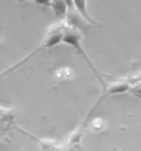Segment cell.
Masks as SVG:
<instances>
[{"label": "cell", "instance_id": "obj_1", "mask_svg": "<svg viewBox=\"0 0 141 151\" xmlns=\"http://www.w3.org/2000/svg\"><path fill=\"white\" fill-rule=\"evenodd\" d=\"M82 39H84V33L81 32V29L74 28V26H67V28L64 29V32H63L62 43H63V44H66V45H70V47H73V48L75 50V51L78 52L79 55L82 56L84 59L86 60L88 66H89V68L92 69V72H93L94 74L97 76V80L100 81L102 87L104 88V87L107 85V84L104 83V80H103L102 74H100V72L97 70V68H96V66L93 65L92 59H90L89 56H88V54H86L85 50L82 48Z\"/></svg>", "mask_w": 141, "mask_h": 151}, {"label": "cell", "instance_id": "obj_2", "mask_svg": "<svg viewBox=\"0 0 141 151\" xmlns=\"http://www.w3.org/2000/svg\"><path fill=\"white\" fill-rule=\"evenodd\" d=\"M132 89V84L126 80H117L111 84H107L106 87L103 88V93L100 96V99H104V98H108V96H114V95H122V93H126Z\"/></svg>", "mask_w": 141, "mask_h": 151}, {"label": "cell", "instance_id": "obj_3", "mask_svg": "<svg viewBox=\"0 0 141 151\" xmlns=\"http://www.w3.org/2000/svg\"><path fill=\"white\" fill-rule=\"evenodd\" d=\"M102 103V99L99 98V100L96 102V104H94L93 107L90 109L89 111H88V114H86V117H85V119L82 121V124L79 125V127H77L74 129V132L71 133L70 136H69V139H67V142H69V144H70V147H74L77 143H79L81 140H82V136H84V133H85V129H86V125H88V122H89V118H90V115L93 114V111L97 109V106Z\"/></svg>", "mask_w": 141, "mask_h": 151}, {"label": "cell", "instance_id": "obj_4", "mask_svg": "<svg viewBox=\"0 0 141 151\" xmlns=\"http://www.w3.org/2000/svg\"><path fill=\"white\" fill-rule=\"evenodd\" d=\"M73 6L78 11V14L82 17L90 25V26H103V24H100L99 21L93 19L90 14L88 12V7H86V0H73Z\"/></svg>", "mask_w": 141, "mask_h": 151}, {"label": "cell", "instance_id": "obj_5", "mask_svg": "<svg viewBox=\"0 0 141 151\" xmlns=\"http://www.w3.org/2000/svg\"><path fill=\"white\" fill-rule=\"evenodd\" d=\"M49 7L52 8V12H54L56 21H63L66 18V14L69 11V6H67L66 0H51Z\"/></svg>", "mask_w": 141, "mask_h": 151}, {"label": "cell", "instance_id": "obj_6", "mask_svg": "<svg viewBox=\"0 0 141 151\" xmlns=\"http://www.w3.org/2000/svg\"><path fill=\"white\" fill-rule=\"evenodd\" d=\"M39 51H40V48H37V50H34V51L31 52L30 55H28V56H25L24 59H21V60H19V62H16V63H15V65H14V66H11V68H8V69H6V70H4V72H1V73H0V78H1V77H4V76H6V74H8V73H11V72H14V70H15V69H18V68H19V66H21V65H24V63H25V62H28V60H29V59H30L31 56H34V55H36V54H37V52H39Z\"/></svg>", "mask_w": 141, "mask_h": 151}, {"label": "cell", "instance_id": "obj_7", "mask_svg": "<svg viewBox=\"0 0 141 151\" xmlns=\"http://www.w3.org/2000/svg\"><path fill=\"white\" fill-rule=\"evenodd\" d=\"M12 118H14V110L0 106V119L8 121V119H12Z\"/></svg>", "mask_w": 141, "mask_h": 151}, {"label": "cell", "instance_id": "obj_8", "mask_svg": "<svg viewBox=\"0 0 141 151\" xmlns=\"http://www.w3.org/2000/svg\"><path fill=\"white\" fill-rule=\"evenodd\" d=\"M106 122H104V119L103 118H94L93 122H92V129L94 131H102L103 128H104Z\"/></svg>", "mask_w": 141, "mask_h": 151}, {"label": "cell", "instance_id": "obj_9", "mask_svg": "<svg viewBox=\"0 0 141 151\" xmlns=\"http://www.w3.org/2000/svg\"><path fill=\"white\" fill-rule=\"evenodd\" d=\"M33 1L39 6H43V7H49V3H51V0H33Z\"/></svg>", "mask_w": 141, "mask_h": 151}, {"label": "cell", "instance_id": "obj_10", "mask_svg": "<svg viewBox=\"0 0 141 151\" xmlns=\"http://www.w3.org/2000/svg\"><path fill=\"white\" fill-rule=\"evenodd\" d=\"M138 127H140V128H141V124H140V125H138Z\"/></svg>", "mask_w": 141, "mask_h": 151}]
</instances>
